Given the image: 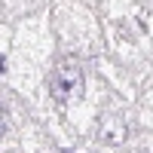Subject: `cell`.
Masks as SVG:
<instances>
[{"mask_svg": "<svg viewBox=\"0 0 153 153\" xmlns=\"http://www.w3.org/2000/svg\"><path fill=\"white\" fill-rule=\"evenodd\" d=\"M6 129H9V117H6V110L0 107V138L6 135Z\"/></svg>", "mask_w": 153, "mask_h": 153, "instance_id": "3957f363", "label": "cell"}, {"mask_svg": "<svg viewBox=\"0 0 153 153\" xmlns=\"http://www.w3.org/2000/svg\"><path fill=\"white\" fill-rule=\"evenodd\" d=\"M49 92L58 104H68V101L83 95V71L74 65V61H61V65L49 74Z\"/></svg>", "mask_w": 153, "mask_h": 153, "instance_id": "6da1fadb", "label": "cell"}, {"mask_svg": "<svg viewBox=\"0 0 153 153\" xmlns=\"http://www.w3.org/2000/svg\"><path fill=\"white\" fill-rule=\"evenodd\" d=\"M98 138L107 147L123 144L126 141V123H123V117H117V113H104V117L98 120Z\"/></svg>", "mask_w": 153, "mask_h": 153, "instance_id": "7a4b0ae2", "label": "cell"}]
</instances>
